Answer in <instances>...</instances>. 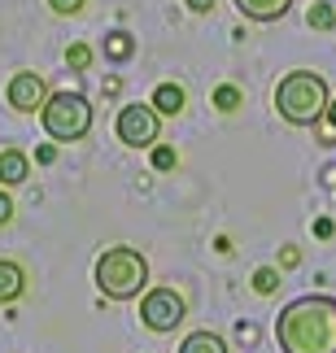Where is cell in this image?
Listing matches in <instances>:
<instances>
[{"instance_id": "cell-3", "label": "cell", "mask_w": 336, "mask_h": 353, "mask_svg": "<svg viewBox=\"0 0 336 353\" xmlns=\"http://www.w3.org/2000/svg\"><path fill=\"white\" fill-rule=\"evenodd\" d=\"M97 288L110 301H136L149 292V262L131 244H114L97 257Z\"/></svg>"}, {"instance_id": "cell-4", "label": "cell", "mask_w": 336, "mask_h": 353, "mask_svg": "<svg viewBox=\"0 0 336 353\" xmlns=\"http://www.w3.org/2000/svg\"><path fill=\"white\" fill-rule=\"evenodd\" d=\"M39 122H44L48 140L57 144H75L92 131V101L83 92H52L39 110Z\"/></svg>"}, {"instance_id": "cell-17", "label": "cell", "mask_w": 336, "mask_h": 353, "mask_svg": "<svg viewBox=\"0 0 336 353\" xmlns=\"http://www.w3.org/2000/svg\"><path fill=\"white\" fill-rule=\"evenodd\" d=\"M66 65H70V70H88V65H92V48L88 44H70V48H66Z\"/></svg>"}, {"instance_id": "cell-1", "label": "cell", "mask_w": 336, "mask_h": 353, "mask_svg": "<svg viewBox=\"0 0 336 353\" xmlns=\"http://www.w3.org/2000/svg\"><path fill=\"white\" fill-rule=\"evenodd\" d=\"M279 353H336V296H297L275 319Z\"/></svg>"}, {"instance_id": "cell-22", "label": "cell", "mask_w": 336, "mask_h": 353, "mask_svg": "<svg viewBox=\"0 0 336 353\" xmlns=\"http://www.w3.org/2000/svg\"><path fill=\"white\" fill-rule=\"evenodd\" d=\"M332 232H336V227H332V219H319V223H315V236H324V240H328Z\"/></svg>"}, {"instance_id": "cell-18", "label": "cell", "mask_w": 336, "mask_h": 353, "mask_svg": "<svg viewBox=\"0 0 336 353\" xmlns=\"http://www.w3.org/2000/svg\"><path fill=\"white\" fill-rule=\"evenodd\" d=\"M175 166V148L170 144H153V170H170Z\"/></svg>"}, {"instance_id": "cell-24", "label": "cell", "mask_w": 336, "mask_h": 353, "mask_svg": "<svg viewBox=\"0 0 336 353\" xmlns=\"http://www.w3.org/2000/svg\"><path fill=\"white\" fill-rule=\"evenodd\" d=\"M328 122H332V127H336V101L328 105Z\"/></svg>"}, {"instance_id": "cell-13", "label": "cell", "mask_w": 336, "mask_h": 353, "mask_svg": "<svg viewBox=\"0 0 336 353\" xmlns=\"http://www.w3.org/2000/svg\"><path fill=\"white\" fill-rule=\"evenodd\" d=\"M131 52H136V39H131L127 31H110V35H105V57H110V61H127Z\"/></svg>"}, {"instance_id": "cell-8", "label": "cell", "mask_w": 336, "mask_h": 353, "mask_svg": "<svg viewBox=\"0 0 336 353\" xmlns=\"http://www.w3.org/2000/svg\"><path fill=\"white\" fill-rule=\"evenodd\" d=\"M31 179V157L22 148H5L0 153V188H18Z\"/></svg>"}, {"instance_id": "cell-16", "label": "cell", "mask_w": 336, "mask_h": 353, "mask_svg": "<svg viewBox=\"0 0 336 353\" xmlns=\"http://www.w3.org/2000/svg\"><path fill=\"white\" fill-rule=\"evenodd\" d=\"M279 288V270L275 266H262L258 275H253V292H262V296H271Z\"/></svg>"}, {"instance_id": "cell-14", "label": "cell", "mask_w": 336, "mask_h": 353, "mask_svg": "<svg viewBox=\"0 0 336 353\" xmlns=\"http://www.w3.org/2000/svg\"><path fill=\"white\" fill-rule=\"evenodd\" d=\"M306 22H310V31H332V26H336V9L328 5V0H315V5L306 9Z\"/></svg>"}, {"instance_id": "cell-19", "label": "cell", "mask_w": 336, "mask_h": 353, "mask_svg": "<svg viewBox=\"0 0 336 353\" xmlns=\"http://www.w3.org/2000/svg\"><path fill=\"white\" fill-rule=\"evenodd\" d=\"M48 5H52V13H61V18H70V13H79V9L88 5V0H48Z\"/></svg>"}, {"instance_id": "cell-9", "label": "cell", "mask_w": 336, "mask_h": 353, "mask_svg": "<svg viewBox=\"0 0 336 353\" xmlns=\"http://www.w3.org/2000/svg\"><path fill=\"white\" fill-rule=\"evenodd\" d=\"M249 22H279L293 9V0H232Z\"/></svg>"}, {"instance_id": "cell-20", "label": "cell", "mask_w": 336, "mask_h": 353, "mask_svg": "<svg viewBox=\"0 0 336 353\" xmlns=\"http://www.w3.org/2000/svg\"><path fill=\"white\" fill-rule=\"evenodd\" d=\"M35 161H39V166H52V161H57V148H52V144H39L35 148Z\"/></svg>"}, {"instance_id": "cell-12", "label": "cell", "mask_w": 336, "mask_h": 353, "mask_svg": "<svg viewBox=\"0 0 336 353\" xmlns=\"http://www.w3.org/2000/svg\"><path fill=\"white\" fill-rule=\"evenodd\" d=\"M179 353H227V341L219 332H192V336H184Z\"/></svg>"}, {"instance_id": "cell-15", "label": "cell", "mask_w": 336, "mask_h": 353, "mask_svg": "<svg viewBox=\"0 0 336 353\" xmlns=\"http://www.w3.org/2000/svg\"><path fill=\"white\" fill-rule=\"evenodd\" d=\"M240 105H245V97H240V88H236V83H219V88H214V110L236 114Z\"/></svg>"}, {"instance_id": "cell-5", "label": "cell", "mask_w": 336, "mask_h": 353, "mask_svg": "<svg viewBox=\"0 0 336 353\" xmlns=\"http://www.w3.org/2000/svg\"><path fill=\"white\" fill-rule=\"evenodd\" d=\"M114 131H118V140H123L127 148H153L157 135H162V114H157L153 105L131 101V105H123V110H118Z\"/></svg>"}, {"instance_id": "cell-7", "label": "cell", "mask_w": 336, "mask_h": 353, "mask_svg": "<svg viewBox=\"0 0 336 353\" xmlns=\"http://www.w3.org/2000/svg\"><path fill=\"white\" fill-rule=\"evenodd\" d=\"M52 97V92L44 88V79H39L35 70H18L9 79V88H5V101H9V110H18V114H35V110H44V101Z\"/></svg>"}, {"instance_id": "cell-21", "label": "cell", "mask_w": 336, "mask_h": 353, "mask_svg": "<svg viewBox=\"0 0 336 353\" xmlns=\"http://www.w3.org/2000/svg\"><path fill=\"white\" fill-rule=\"evenodd\" d=\"M9 219H13V201L9 192H0V227H9Z\"/></svg>"}, {"instance_id": "cell-2", "label": "cell", "mask_w": 336, "mask_h": 353, "mask_svg": "<svg viewBox=\"0 0 336 353\" xmlns=\"http://www.w3.org/2000/svg\"><path fill=\"white\" fill-rule=\"evenodd\" d=\"M328 105H332L328 79L315 70H293L275 88V110L288 127H319L328 118Z\"/></svg>"}, {"instance_id": "cell-23", "label": "cell", "mask_w": 336, "mask_h": 353, "mask_svg": "<svg viewBox=\"0 0 336 353\" xmlns=\"http://www.w3.org/2000/svg\"><path fill=\"white\" fill-rule=\"evenodd\" d=\"M188 9H192V13H210L214 0H188Z\"/></svg>"}, {"instance_id": "cell-11", "label": "cell", "mask_w": 336, "mask_h": 353, "mask_svg": "<svg viewBox=\"0 0 336 353\" xmlns=\"http://www.w3.org/2000/svg\"><path fill=\"white\" fill-rule=\"evenodd\" d=\"M153 110L162 114V118H175V114H184V105H188V97H184V88L179 83H157V92H153Z\"/></svg>"}, {"instance_id": "cell-6", "label": "cell", "mask_w": 336, "mask_h": 353, "mask_svg": "<svg viewBox=\"0 0 336 353\" xmlns=\"http://www.w3.org/2000/svg\"><path fill=\"white\" fill-rule=\"evenodd\" d=\"M184 314H188V305H184V296L175 288H149L140 296V323L149 332H157V336L175 332L184 323Z\"/></svg>"}, {"instance_id": "cell-10", "label": "cell", "mask_w": 336, "mask_h": 353, "mask_svg": "<svg viewBox=\"0 0 336 353\" xmlns=\"http://www.w3.org/2000/svg\"><path fill=\"white\" fill-rule=\"evenodd\" d=\"M26 292V270L9 257H0V305H13Z\"/></svg>"}]
</instances>
